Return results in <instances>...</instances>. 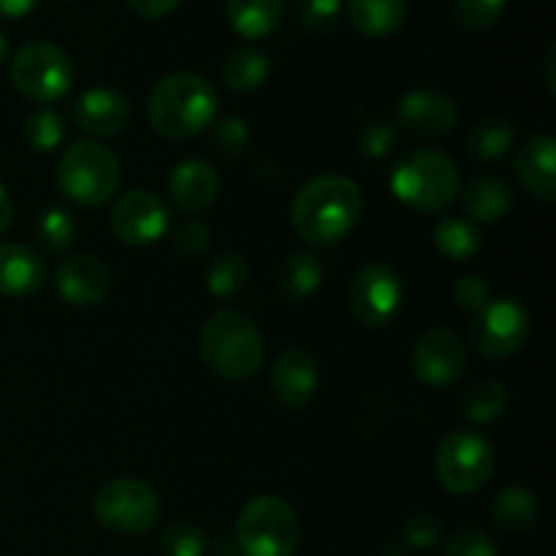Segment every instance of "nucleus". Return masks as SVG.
I'll return each instance as SVG.
<instances>
[{
    "label": "nucleus",
    "mask_w": 556,
    "mask_h": 556,
    "mask_svg": "<svg viewBox=\"0 0 556 556\" xmlns=\"http://www.w3.org/2000/svg\"><path fill=\"white\" fill-rule=\"evenodd\" d=\"M364 215V193L345 174H320L291 201V226L315 248L342 242Z\"/></svg>",
    "instance_id": "f257e3e1"
},
{
    "label": "nucleus",
    "mask_w": 556,
    "mask_h": 556,
    "mask_svg": "<svg viewBox=\"0 0 556 556\" xmlns=\"http://www.w3.org/2000/svg\"><path fill=\"white\" fill-rule=\"evenodd\" d=\"M217 114V96L210 81L190 71H177L157 81L147 98V117L157 136L172 141L204 134Z\"/></svg>",
    "instance_id": "f03ea898"
},
{
    "label": "nucleus",
    "mask_w": 556,
    "mask_h": 556,
    "mask_svg": "<svg viewBox=\"0 0 556 556\" xmlns=\"http://www.w3.org/2000/svg\"><path fill=\"white\" fill-rule=\"evenodd\" d=\"M389 188L396 201L421 215H440L456 201L462 190L454 157L438 147H416L394 166Z\"/></svg>",
    "instance_id": "7ed1b4c3"
},
{
    "label": "nucleus",
    "mask_w": 556,
    "mask_h": 556,
    "mask_svg": "<svg viewBox=\"0 0 556 556\" xmlns=\"http://www.w3.org/2000/svg\"><path fill=\"white\" fill-rule=\"evenodd\" d=\"M199 351L217 378L248 380L264 364V337L248 315L237 309H217L201 329Z\"/></svg>",
    "instance_id": "20e7f679"
},
{
    "label": "nucleus",
    "mask_w": 556,
    "mask_h": 556,
    "mask_svg": "<svg viewBox=\"0 0 556 556\" xmlns=\"http://www.w3.org/2000/svg\"><path fill=\"white\" fill-rule=\"evenodd\" d=\"M54 182L71 204L92 210L106 204L117 193L123 182V166L101 141H76L60 155Z\"/></svg>",
    "instance_id": "39448f33"
},
{
    "label": "nucleus",
    "mask_w": 556,
    "mask_h": 556,
    "mask_svg": "<svg viewBox=\"0 0 556 556\" xmlns=\"http://www.w3.org/2000/svg\"><path fill=\"white\" fill-rule=\"evenodd\" d=\"M302 525L291 505L275 494H258L237 516V546L242 556H293Z\"/></svg>",
    "instance_id": "423d86ee"
},
{
    "label": "nucleus",
    "mask_w": 556,
    "mask_h": 556,
    "mask_svg": "<svg viewBox=\"0 0 556 556\" xmlns=\"http://www.w3.org/2000/svg\"><path fill=\"white\" fill-rule=\"evenodd\" d=\"M92 516L98 525L117 535L147 532L161 516V497L139 478H112L92 497Z\"/></svg>",
    "instance_id": "0eeeda50"
},
{
    "label": "nucleus",
    "mask_w": 556,
    "mask_h": 556,
    "mask_svg": "<svg viewBox=\"0 0 556 556\" xmlns=\"http://www.w3.org/2000/svg\"><path fill=\"white\" fill-rule=\"evenodd\" d=\"M438 481L445 492L465 497L489 483L494 472V448L483 434L470 429H454L445 434L434 456Z\"/></svg>",
    "instance_id": "6e6552de"
},
{
    "label": "nucleus",
    "mask_w": 556,
    "mask_h": 556,
    "mask_svg": "<svg viewBox=\"0 0 556 556\" xmlns=\"http://www.w3.org/2000/svg\"><path fill=\"white\" fill-rule=\"evenodd\" d=\"M11 81L25 98L49 106L74 87V63L54 43L30 41L11 60Z\"/></svg>",
    "instance_id": "1a4fd4ad"
},
{
    "label": "nucleus",
    "mask_w": 556,
    "mask_h": 556,
    "mask_svg": "<svg viewBox=\"0 0 556 556\" xmlns=\"http://www.w3.org/2000/svg\"><path fill=\"white\" fill-rule=\"evenodd\" d=\"M530 340V313L519 299H492L470 324V345L483 358L503 362Z\"/></svg>",
    "instance_id": "9d476101"
},
{
    "label": "nucleus",
    "mask_w": 556,
    "mask_h": 556,
    "mask_svg": "<svg viewBox=\"0 0 556 556\" xmlns=\"http://www.w3.org/2000/svg\"><path fill=\"white\" fill-rule=\"evenodd\" d=\"M405 304V282L389 264H367L353 275L348 288L351 315L367 329H383Z\"/></svg>",
    "instance_id": "9b49d317"
},
{
    "label": "nucleus",
    "mask_w": 556,
    "mask_h": 556,
    "mask_svg": "<svg viewBox=\"0 0 556 556\" xmlns=\"http://www.w3.org/2000/svg\"><path fill=\"white\" fill-rule=\"evenodd\" d=\"M410 364L418 383L429 389H445L465 375L467 348L456 331L432 329L418 337Z\"/></svg>",
    "instance_id": "f8f14e48"
},
{
    "label": "nucleus",
    "mask_w": 556,
    "mask_h": 556,
    "mask_svg": "<svg viewBox=\"0 0 556 556\" xmlns=\"http://www.w3.org/2000/svg\"><path fill=\"white\" fill-rule=\"evenodd\" d=\"M112 231L119 242L144 248L155 244L168 231V210L152 190H128L112 210Z\"/></svg>",
    "instance_id": "ddd939ff"
},
{
    "label": "nucleus",
    "mask_w": 556,
    "mask_h": 556,
    "mask_svg": "<svg viewBox=\"0 0 556 556\" xmlns=\"http://www.w3.org/2000/svg\"><path fill=\"white\" fill-rule=\"evenodd\" d=\"M318 364L302 348H288L271 364V396L286 410H304L318 394Z\"/></svg>",
    "instance_id": "4468645a"
},
{
    "label": "nucleus",
    "mask_w": 556,
    "mask_h": 556,
    "mask_svg": "<svg viewBox=\"0 0 556 556\" xmlns=\"http://www.w3.org/2000/svg\"><path fill=\"white\" fill-rule=\"evenodd\" d=\"M54 288L71 307H96L112 291V271L96 255H71L58 266Z\"/></svg>",
    "instance_id": "2eb2a0df"
},
{
    "label": "nucleus",
    "mask_w": 556,
    "mask_h": 556,
    "mask_svg": "<svg viewBox=\"0 0 556 556\" xmlns=\"http://www.w3.org/2000/svg\"><path fill=\"white\" fill-rule=\"evenodd\" d=\"M396 119L416 136H445L459 125V106L440 90H410L396 103Z\"/></svg>",
    "instance_id": "dca6fc26"
},
{
    "label": "nucleus",
    "mask_w": 556,
    "mask_h": 556,
    "mask_svg": "<svg viewBox=\"0 0 556 556\" xmlns=\"http://www.w3.org/2000/svg\"><path fill=\"white\" fill-rule=\"evenodd\" d=\"M130 117H134V106H130L128 96L114 87H92V90L81 92L79 101L74 103V123L85 134L98 136V139L123 134Z\"/></svg>",
    "instance_id": "f3484780"
},
{
    "label": "nucleus",
    "mask_w": 556,
    "mask_h": 556,
    "mask_svg": "<svg viewBox=\"0 0 556 556\" xmlns=\"http://www.w3.org/2000/svg\"><path fill=\"white\" fill-rule=\"evenodd\" d=\"M217 193H220L217 168L210 161H201V157H188L168 177V195L188 215H199V212L210 210L215 204Z\"/></svg>",
    "instance_id": "a211bd4d"
},
{
    "label": "nucleus",
    "mask_w": 556,
    "mask_h": 556,
    "mask_svg": "<svg viewBox=\"0 0 556 556\" xmlns=\"http://www.w3.org/2000/svg\"><path fill=\"white\" fill-rule=\"evenodd\" d=\"M516 174L527 193L554 204L556 201V141L552 134H535L516 152Z\"/></svg>",
    "instance_id": "6ab92c4d"
},
{
    "label": "nucleus",
    "mask_w": 556,
    "mask_h": 556,
    "mask_svg": "<svg viewBox=\"0 0 556 556\" xmlns=\"http://www.w3.org/2000/svg\"><path fill=\"white\" fill-rule=\"evenodd\" d=\"M47 282V266L27 244H0V296L25 299L38 293Z\"/></svg>",
    "instance_id": "aec40b11"
},
{
    "label": "nucleus",
    "mask_w": 556,
    "mask_h": 556,
    "mask_svg": "<svg viewBox=\"0 0 556 556\" xmlns=\"http://www.w3.org/2000/svg\"><path fill=\"white\" fill-rule=\"evenodd\" d=\"M462 212L470 223H497L514 210V190L500 177H476L459 190Z\"/></svg>",
    "instance_id": "412c9836"
},
{
    "label": "nucleus",
    "mask_w": 556,
    "mask_h": 556,
    "mask_svg": "<svg viewBox=\"0 0 556 556\" xmlns=\"http://www.w3.org/2000/svg\"><path fill=\"white\" fill-rule=\"evenodd\" d=\"M405 0H351L348 20L364 38H389L405 25Z\"/></svg>",
    "instance_id": "4be33fe9"
},
{
    "label": "nucleus",
    "mask_w": 556,
    "mask_h": 556,
    "mask_svg": "<svg viewBox=\"0 0 556 556\" xmlns=\"http://www.w3.org/2000/svg\"><path fill=\"white\" fill-rule=\"evenodd\" d=\"M286 14V0H226L228 25L248 41L271 36Z\"/></svg>",
    "instance_id": "5701e85b"
},
{
    "label": "nucleus",
    "mask_w": 556,
    "mask_h": 556,
    "mask_svg": "<svg viewBox=\"0 0 556 556\" xmlns=\"http://www.w3.org/2000/svg\"><path fill=\"white\" fill-rule=\"evenodd\" d=\"M492 516L503 532L525 535V532L535 530L538 521H541V503L530 489L508 486L492 500Z\"/></svg>",
    "instance_id": "b1692460"
},
{
    "label": "nucleus",
    "mask_w": 556,
    "mask_h": 556,
    "mask_svg": "<svg viewBox=\"0 0 556 556\" xmlns=\"http://www.w3.org/2000/svg\"><path fill=\"white\" fill-rule=\"evenodd\" d=\"M516 141V123L508 117H494L481 119V123L472 125V130L467 134V155L478 163H492L500 161L503 155H508V150Z\"/></svg>",
    "instance_id": "393cba45"
},
{
    "label": "nucleus",
    "mask_w": 556,
    "mask_h": 556,
    "mask_svg": "<svg viewBox=\"0 0 556 556\" xmlns=\"http://www.w3.org/2000/svg\"><path fill=\"white\" fill-rule=\"evenodd\" d=\"M280 291L288 302H304L313 296L324 282V264L309 250L291 253L280 266Z\"/></svg>",
    "instance_id": "a878e982"
},
{
    "label": "nucleus",
    "mask_w": 556,
    "mask_h": 556,
    "mask_svg": "<svg viewBox=\"0 0 556 556\" xmlns=\"http://www.w3.org/2000/svg\"><path fill=\"white\" fill-rule=\"evenodd\" d=\"M223 85L231 92H255L269 79V58L253 47H239L223 60Z\"/></svg>",
    "instance_id": "bb28decb"
},
{
    "label": "nucleus",
    "mask_w": 556,
    "mask_h": 556,
    "mask_svg": "<svg viewBox=\"0 0 556 556\" xmlns=\"http://www.w3.org/2000/svg\"><path fill=\"white\" fill-rule=\"evenodd\" d=\"M432 237L440 255H445L454 264H465V261L476 258L478 250H481V231H478L476 223L465 220V217H440Z\"/></svg>",
    "instance_id": "cd10ccee"
},
{
    "label": "nucleus",
    "mask_w": 556,
    "mask_h": 556,
    "mask_svg": "<svg viewBox=\"0 0 556 556\" xmlns=\"http://www.w3.org/2000/svg\"><path fill=\"white\" fill-rule=\"evenodd\" d=\"M250 280V266L242 258V253L237 250H226V253H217L215 258L206 266V288L215 299H237L239 293L248 288Z\"/></svg>",
    "instance_id": "c85d7f7f"
},
{
    "label": "nucleus",
    "mask_w": 556,
    "mask_h": 556,
    "mask_svg": "<svg viewBox=\"0 0 556 556\" xmlns=\"http://www.w3.org/2000/svg\"><path fill=\"white\" fill-rule=\"evenodd\" d=\"M508 410V389L500 380H481L462 400V416L470 424H494Z\"/></svg>",
    "instance_id": "c756f323"
},
{
    "label": "nucleus",
    "mask_w": 556,
    "mask_h": 556,
    "mask_svg": "<svg viewBox=\"0 0 556 556\" xmlns=\"http://www.w3.org/2000/svg\"><path fill=\"white\" fill-rule=\"evenodd\" d=\"M36 237L38 242L43 244L47 253L52 255L68 253L76 242V220L71 217V212L52 206V210H47L36 220Z\"/></svg>",
    "instance_id": "7c9ffc66"
},
{
    "label": "nucleus",
    "mask_w": 556,
    "mask_h": 556,
    "mask_svg": "<svg viewBox=\"0 0 556 556\" xmlns=\"http://www.w3.org/2000/svg\"><path fill=\"white\" fill-rule=\"evenodd\" d=\"M63 139H65V123L54 109L49 106L36 109V112L25 119V141L30 150L52 152L63 144Z\"/></svg>",
    "instance_id": "2f4dec72"
},
{
    "label": "nucleus",
    "mask_w": 556,
    "mask_h": 556,
    "mask_svg": "<svg viewBox=\"0 0 556 556\" xmlns=\"http://www.w3.org/2000/svg\"><path fill=\"white\" fill-rule=\"evenodd\" d=\"M345 0H296V20L309 36H329L337 27Z\"/></svg>",
    "instance_id": "473e14b6"
},
{
    "label": "nucleus",
    "mask_w": 556,
    "mask_h": 556,
    "mask_svg": "<svg viewBox=\"0 0 556 556\" xmlns=\"http://www.w3.org/2000/svg\"><path fill=\"white\" fill-rule=\"evenodd\" d=\"M508 0H451V11H454V20L459 22L465 30H489L494 22L500 20V14L505 11Z\"/></svg>",
    "instance_id": "72a5a7b5"
},
{
    "label": "nucleus",
    "mask_w": 556,
    "mask_h": 556,
    "mask_svg": "<svg viewBox=\"0 0 556 556\" xmlns=\"http://www.w3.org/2000/svg\"><path fill=\"white\" fill-rule=\"evenodd\" d=\"M161 548L166 556H206V535L190 521H174L163 530Z\"/></svg>",
    "instance_id": "f704fd0d"
},
{
    "label": "nucleus",
    "mask_w": 556,
    "mask_h": 556,
    "mask_svg": "<svg viewBox=\"0 0 556 556\" xmlns=\"http://www.w3.org/2000/svg\"><path fill=\"white\" fill-rule=\"evenodd\" d=\"M172 244L182 258H201L212 244V228L199 220L179 223L172 231Z\"/></svg>",
    "instance_id": "c9c22d12"
},
{
    "label": "nucleus",
    "mask_w": 556,
    "mask_h": 556,
    "mask_svg": "<svg viewBox=\"0 0 556 556\" xmlns=\"http://www.w3.org/2000/svg\"><path fill=\"white\" fill-rule=\"evenodd\" d=\"M443 556H497V546H494L486 532L462 527L445 541Z\"/></svg>",
    "instance_id": "e433bc0d"
},
{
    "label": "nucleus",
    "mask_w": 556,
    "mask_h": 556,
    "mask_svg": "<svg viewBox=\"0 0 556 556\" xmlns=\"http://www.w3.org/2000/svg\"><path fill=\"white\" fill-rule=\"evenodd\" d=\"M402 538L413 548H434L443 541V525L434 514H413L402 525Z\"/></svg>",
    "instance_id": "4c0bfd02"
},
{
    "label": "nucleus",
    "mask_w": 556,
    "mask_h": 556,
    "mask_svg": "<svg viewBox=\"0 0 556 556\" xmlns=\"http://www.w3.org/2000/svg\"><path fill=\"white\" fill-rule=\"evenodd\" d=\"M394 144H396V128L389 123H369L356 139L358 155H364L367 161H380V157H386L391 150H394Z\"/></svg>",
    "instance_id": "58836bf2"
},
{
    "label": "nucleus",
    "mask_w": 556,
    "mask_h": 556,
    "mask_svg": "<svg viewBox=\"0 0 556 556\" xmlns=\"http://www.w3.org/2000/svg\"><path fill=\"white\" fill-rule=\"evenodd\" d=\"M217 150L226 157H239L244 155L250 144V128L242 117H226L215 125V134H212Z\"/></svg>",
    "instance_id": "ea45409f"
},
{
    "label": "nucleus",
    "mask_w": 556,
    "mask_h": 556,
    "mask_svg": "<svg viewBox=\"0 0 556 556\" xmlns=\"http://www.w3.org/2000/svg\"><path fill=\"white\" fill-rule=\"evenodd\" d=\"M454 302L465 313L476 315L492 302V288H489V282L481 275H465L454 282Z\"/></svg>",
    "instance_id": "a19ab883"
},
{
    "label": "nucleus",
    "mask_w": 556,
    "mask_h": 556,
    "mask_svg": "<svg viewBox=\"0 0 556 556\" xmlns=\"http://www.w3.org/2000/svg\"><path fill=\"white\" fill-rule=\"evenodd\" d=\"M182 0H128L134 14L144 16V20H163V16L174 14Z\"/></svg>",
    "instance_id": "79ce46f5"
},
{
    "label": "nucleus",
    "mask_w": 556,
    "mask_h": 556,
    "mask_svg": "<svg viewBox=\"0 0 556 556\" xmlns=\"http://www.w3.org/2000/svg\"><path fill=\"white\" fill-rule=\"evenodd\" d=\"M38 5V0H0V16L5 20H20L27 16Z\"/></svg>",
    "instance_id": "37998d69"
},
{
    "label": "nucleus",
    "mask_w": 556,
    "mask_h": 556,
    "mask_svg": "<svg viewBox=\"0 0 556 556\" xmlns=\"http://www.w3.org/2000/svg\"><path fill=\"white\" fill-rule=\"evenodd\" d=\"M11 220H14V204H11V195L5 193V188L0 185V237L9 231Z\"/></svg>",
    "instance_id": "c03bdc74"
},
{
    "label": "nucleus",
    "mask_w": 556,
    "mask_h": 556,
    "mask_svg": "<svg viewBox=\"0 0 556 556\" xmlns=\"http://www.w3.org/2000/svg\"><path fill=\"white\" fill-rule=\"evenodd\" d=\"M554 68H556V47L552 43L546 52V60H543V74H546V90L548 96H556V76H554Z\"/></svg>",
    "instance_id": "a18cd8bd"
},
{
    "label": "nucleus",
    "mask_w": 556,
    "mask_h": 556,
    "mask_svg": "<svg viewBox=\"0 0 556 556\" xmlns=\"http://www.w3.org/2000/svg\"><path fill=\"white\" fill-rule=\"evenodd\" d=\"M5 58H9V38L0 30V63H5Z\"/></svg>",
    "instance_id": "49530a36"
},
{
    "label": "nucleus",
    "mask_w": 556,
    "mask_h": 556,
    "mask_svg": "<svg viewBox=\"0 0 556 556\" xmlns=\"http://www.w3.org/2000/svg\"><path fill=\"white\" fill-rule=\"evenodd\" d=\"M389 556H402L400 552H396V548H391V552H389Z\"/></svg>",
    "instance_id": "de8ad7c7"
}]
</instances>
